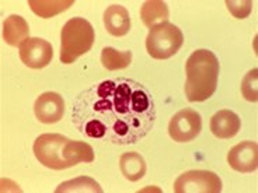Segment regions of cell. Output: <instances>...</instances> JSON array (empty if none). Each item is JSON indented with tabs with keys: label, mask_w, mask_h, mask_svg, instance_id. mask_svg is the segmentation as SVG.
<instances>
[{
	"label": "cell",
	"mask_w": 258,
	"mask_h": 193,
	"mask_svg": "<svg viewBox=\"0 0 258 193\" xmlns=\"http://www.w3.org/2000/svg\"><path fill=\"white\" fill-rule=\"evenodd\" d=\"M220 64L208 49H197L185 64V96L189 103H202L213 95L218 87Z\"/></svg>",
	"instance_id": "3957f363"
},
{
	"label": "cell",
	"mask_w": 258,
	"mask_h": 193,
	"mask_svg": "<svg viewBox=\"0 0 258 193\" xmlns=\"http://www.w3.org/2000/svg\"><path fill=\"white\" fill-rule=\"evenodd\" d=\"M227 162L237 172H254L258 167V144L251 140L239 143L229 151Z\"/></svg>",
	"instance_id": "30bf717a"
},
{
	"label": "cell",
	"mask_w": 258,
	"mask_h": 193,
	"mask_svg": "<svg viewBox=\"0 0 258 193\" xmlns=\"http://www.w3.org/2000/svg\"><path fill=\"white\" fill-rule=\"evenodd\" d=\"M202 130V119L197 111L191 108L178 111L170 119L168 135L177 143L192 142L200 136Z\"/></svg>",
	"instance_id": "52a82bcc"
},
{
	"label": "cell",
	"mask_w": 258,
	"mask_h": 193,
	"mask_svg": "<svg viewBox=\"0 0 258 193\" xmlns=\"http://www.w3.org/2000/svg\"><path fill=\"white\" fill-rule=\"evenodd\" d=\"M34 114L41 123L52 125L59 122L64 114L63 98L58 92L46 91L37 98L34 104Z\"/></svg>",
	"instance_id": "9c48e42d"
},
{
	"label": "cell",
	"mask_w": 258,
	"mask_h": 193,
	"mask_svg": "<svg viewBox=\"0 0 258 193\" xmlns=\"http://www.w3.org/2000/svg\"><path fill=\"white\" fill-rule=\"evenodd\" d=\"M241 121L230 110H222L216 112L211 119V132L218 139H232L239 133Z\"/></svg>",
	"instance_id": "8fae6325"
},
{
	"label": "cell",
	"mask_w": 258,
	"mask_h": 193,
	"mask_svg": "<svg viewBox=\"0 0 258 193\" xmlns=\"http://www.w3.org/2000/svg\"><path fill=\"white\" fill-rule=\"evenodd\" d=\"M53 58L52 45L42 38H28L20 46V59L30 69H44Z\"/></svg>",
	"instance_id": "ba28073f"
},
{
	"label": "cell",
	"mask_w": 258,
	"mask_h": 193,
	"mask_svg": "<svg viewBox=\"0 0 258 193\" xmlns=\"http://www.w3.org/2000/svg\"><path fill=\"white\" fill-rule=\"evenodd\" d=\"M226 6L236 19H245L248 14L251 13L252 3L250 0H241V2L240 0H230V2H226Z\"/></svg>",
	"instance_id": "ffe728a7"
},
{
	"label": "cell",
	"mask_w": 258,
	"mask_h": 193,
	"mask_svg": "<svg viewBox=\"0 0 258 193\" xmlns=\"http://www.w3.org/2000/svg\"><path fill=\"white\" fill-rule=\"evenodd\" d=\"M73 0H68V2H62V0H30L28 6L31 7L34 13L42 17V19H49L56 14L62 13L64 10H68L69 7L73 6Z\"/></svg>",
	"instance_id": "2e32d148"
},
{
	"label": "cell",
	"mask_w": 258,
	"mask_h": 193,
	"mask_svg": "<svg viewBox=\"0 0 258 193\" xmlns=\"http://www.w3.org/2000/svg\"><path fill=\"white\" fill-rule=\"evenodd\" d=\"M105 30L114 37H123L131 31L129 12L121 5H112L104 12Z\"/></svg>",
	"instance_id": "7c38bea8"
},
{
	"label": "cell",
	"mask_w": 258,
	"mask_h": 193,
	"mask_svg": "<svg viewBox=\"0 0 258 193\" xmlns=\"http://www.w3.org/2000/svg\"><path fill=\"white\" fill-rule=\"evenodd\" d=\"M56 193L60 192H97L101 193L103 189L101 186L97 183L96 180L91 179L89 176H80V178H76L73 180H68V182H63L60 183L58 187H56Z\"/></svg>",
	"instance_id": "ac0fdd59"
},
{
	"label": "cell",
	"mask_w": 258,
	"mask_h": 193,
	"mask_svg": "<svg viewBox=\"0 0 258 193\" xmlns=\"http://www.w3.org/2000/svg\"><path fill=\"white\" fill-rule=\"evenodd\" d=\"M141 19L148 28L167 23L168 7L166 2L161 0H148L141 7Z\"/></svg>",
	"instance_id": "5bb4252c"
},
{
	"label": "cell",
	"mask_w": 258,
	"mask_h": 193,
	"mask_svg": "<svg viewBox=\"0 0 258 193\" xmlns=\"http://www.w3.org/2000/svg\"><path fill=\"white\" fill-rule=\"evenodd\" d=\"M184 44V35L177 26L163 23L149 30L146 49L153 59L164 60L174 56Z\"/></svg>",
	"instance_id": "5b68a950"
},
{
	"label": "cell",
	"mask_w": 258,
	"mask_h": 193,
	"mask_svg": "<svg viewBox=\"0 0 258 193\" xmlns=\"http://www.w3.org/2000/svg\"><path fill=\"white\" fill-rule=\"evenodd\" d=\"M257 85H258V69L254 67L252 70H250L245 77L241 81V92L247 101L250 103H257L258 101V92H257Z\"/></svg>",
	"instance_id": "d6986e66"
},
{
	"label": "cell",
	"mask_w": 258,
	"mask_h": 193,
	"mask_svg": "<svg viewBox=\"0 0 258 193\" xmlns=\"http://www.w3.org/2000/svg\"><path fill=\"white\" fill-rule=\"evenodd\" d=\"M177 193H219L222 180L219 175L205 169H192L180 175L174 182Z\"/></svg>",
	"instance_id": "8992f818"
},
{
	"label": "cell",
	"mask_w": 258,
	"mask_h": 193,
	"mask_svg": "<svg viewBox=\"0 0 258 193\" xmlns=\"http://www.w3.org/2000/svg\"><path fill=\"white\" fill-rule=\"evenodd\" d=\"M101 63L107 70H121L126 69L132 63V52L116 51L111 46H105L101 52Z\"/></svg>",
	"instance_id": "e0dca14e"
},
{
	"label": "cell",
	"mask_w": 258,
	"mask_h": 193,
	"mask_svg": "<svg viewBox=\"0 0 258 193\" xmlns=\"http://www.w3.org/2000/svg\"><path fill=\"white\" fill-rule=\"evenodd\" d=\"M96 34L86 19H71L60 32V62L71 64L90 51Z\"/></svg>",
	"instance_id": "277c9868"
},
{
	"label": "cell",
	"mask_w": 258,
	"mask_h": 193,
	"mask_svg": "<svg viewBox=\"0 0 258 193\" xmlns=\"http://www.w3.org/2000/svg\"><path fill=\"white\" fill-rule=\"evenodd\" d=\"M156 101L142 83L107 78L82 91L72 107V122L86 139L118 146L135 144L155 128Z\"/></svg>",
	"instance_id": "6da1fadb"
},
{
	"label": "cell",
	"mask_w": 258,
	"mask_h": 193,
	"mask_svg": "<svg viewBox=\"0 0 258 193\" xmlns=\"http://www.w3.org/2000/svg\"><path fill=\"white\" fill-rule=\"evenodd\" d=\"M32 151L44 167L55 171L75 167L80 162H93L94 150L89 143L71 140L58 133H45L34 142Z\"/></svg>",
	"instance_id": "7a4b0ae2"
},
{
	"label": "cell",
	"mask_w": 258,
	"mask_h": 193,
	"mask_svg": "<svg viewBox=\"0 0 258 193\" xmlns=\"http://www.w3.org/2000/svg\"><path fill=\"white\" fill-rule=\"evenodd\" d=\"M3 38L10 46H21L30 38V27L21 16L12 14L3 24Z\"/></svg>",
	"instance_id": "4fadbf2b"
},
{
	"label": "cell",
	"mask_w": 258,
	"mask_h": 193,
	"mask_svg": "<svg viewBox=\"0 0 258 193\" xmlns=\"http://www.w3.org/2000/svg\"><path fill=\"white\" fill-rule=\"evenodd\" d=\"M119 169L126 179L131 182H136V180L142 179L146 174V162L139 153L129 151L121 155Z\"/></svg>",
	"instance_id": "9a60e30c"
}]
</instances>
